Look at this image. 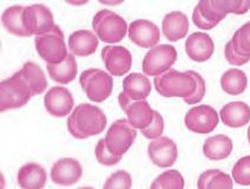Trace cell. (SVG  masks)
I'll use <instances>...</instances> for the list:
<instances>
[{
	"label": "cell",
	"instance_id": "cell-1",
	"mask_svg": "<svg viewBox=\"0 0 250 189\" xmlns=\"http://www.w3.org/2000/svg\"><path fill=\"white\" fill-rule=\"evenodd\" d=\"M106 123V116L101 108L89 103H82L73 109L67 118V129L75 139L86 140L103 133Z\"/></svg>",
	"mask_w": 250,
	"mask_h": 189
},
{
	"label": "cell",
	"instance_id": "cell-2",
	"mask_svg": "<svg viewBox=\"0 0 250 189\" xmlns=\"http://www.w3.org/2000/svg\"><path fill=\"white\" fill-rule=\"evenodd\" d=\"M153 85L156 91L162 97L167 98H189L195 93L197 88V82L190 71L181 72V71L170 69L166 73L153 78Z\"/></svg>",
	"mask_w": 250,
	"mask_h": 189
},
{
	"label": "cell",
	"instance_id": "cell-3",
	"mask_svg": "<svg viewBox=\"0 0 250 189\" xmlns=\"http://www.w3.org/2000/svg\"><path fill=\"white\" fill-rule=\"evenodd\" d=\"M32 97L33 94L30 85L27 84L21 70L0 83V110L1 113L24 107Z\"/></svg>",
	"mask_w": 250,
	"mask_h": 189
},
{
	"label": "cell",
	"instance_id": "cell-4",
	"mask_svg": "<svg viewBox=\"0 0 250 189\" xmlns=\"http://www.w3.org/2000/svg\"><path fill=\"white\" fill-rule=\"evenodd\" d=\"M92 28L101 42L115 44L123 41L127 34V23L123 17L111 10H101L92 19Z\"/></svg>",
	"mask_w": 250,
	"mask_h": 189
},
{
	"label": "cell",
	"instance_id": "cell-5",
	"mask_svg": "<svg viewBox=\"0 0 250 189\" xmlns=\"http://www.w3.org/2000/svg\"><path fill=\"white\" fill-rule=\"evenodd\" d=\"M79 84L87 98L93 103L106 101L113 90L111 74L96 68L83 71L79 76Z\"/></svg>",
	"mask_w": 250,
	"mask_h": 189
},
{
	"label": "cell",
	"instance_id": "cell-6",
	"mask_svg": "<svg viewBox=\"0 0 250 189\" xmlns=\"http://www.w3.org/2000/svg\"><path fill=\"white\" fill-rule=\"evenodd\" d=\"M35 47L41 58L47 64H62L69 56L64 41V32L58 25H56L51 32L36 37Z\"/></svg>",
	"mask_w": 250,
	"mask_h": 189
},
{
	"label": "cell",
	"instance_id": "cell-7",
	"mask_svg": "<svg viewBox=\"0 0 250 189\" xmlns=\"http://www.w3.org/2000/svg\"><path fill=\"white\" fill-rule=\"evenodd\" d=\"M177 61V50L172 45L162 44L150 48L144 56L142 69L146 76L155 77L166 73Z\"/></svg>",
	"mask_w": 250,
	"mask_h": 189
},
{
	"label": "cell",
	"instance_id": "cell-8",
	"mask_svg": "<svg viewBox=\"0 0 250 189\" xmlns=\"http://www.w3.org/2000/svg\"><path fill=\"white\" fill-rule=\"evenodd\" d=\"M137 137V130L130 125L127 119H117L110 125L105 136V143L110 153L115 156L123 157L129 151Z\"/></svg>",
	"mask_w": 250,
	"mask_h": 189
},
{
	"label": "cell",
	"instance_id": "cell-9",
	"mask_svg": "<svg viewBox=\"0 0 250 189\" xmlns=\"http://www.w3.org/2000/svg\"><path fill=\"white\" fill-rule=\"evenodd\" d=\"M22 23L30 36H42L51 32L56 26L53 13L42 4H33L22 10Z\"/></svg>",
	"mask_w": 250,
	"mask_h": 189
},
{
	"label": "cell",
	"instance_id": "cell-10",
	"mask_svg": "<svg viewBox=\"0 0 250 189\" xmlns=\"http://www.w3.org/2000/svg\"><path fill=\"white\" fill-rule=\"evenodd\" d=\"M220 115L210 105H195L190 109L184 117V124L191 133L209 134L218 125Z\"/></svg>",
	"mask_w": 250,
	"mask_h": 189
},
{
	"label": "cell",
	"instance_id": "cell-11",
	"mask_svg": "<svg viewBox=\"0 0 250 189\" xmlns=\"http://www.w3.org/2000/svg\"><path fill=\"white\" fill-rule=\"evenodd\" d=\"M118 103L126 115L127 122L136 130H144L152 123L155 110L146 101H131L124 93H121Z\"/></svg>",
	"mask_w": 250,
	"mask_h": 189
},
{
	"label": "cell",
	"instance_id": "cell-12",
	"mask_svg": "<svg viewBox=\"0 0 250 189\" xmlns=\"http://www.w3.org/2000/svg\"><path fill=\"white\" fill-rule=\"evenodd\" d=\"M101 56L107 72L111 76L122 77L131 69L132 54L125 47L106 45L102 50Z\"/></svg>",
	"mask_w": 250,
	"mask_h": 189
},
{
	"label": "cell",
	"instance_id": "cell-13",
	"mask_svg": "<svg viewBox=\"0 0 250 189\" xmlns=\"http://www.w3.org/2000/svg\"><path fill=\"white\" fill-rule=\"evenodd\" d=\"M44 107L53 117H65L71 115L75 107V98L69 89L65 87L51 88L44 96Z\"/></svg>",
	"mask_w": 250,
	"mask_h": 189
},
{
	"label": "cell",
	"instance_id": "cell-14",
	"mask_svg": "<svg viewBox=\"0 0 250 189\" xmlns=\"http://www.w3.org/2000/svg\"><path fill=\"white\" fill-rule=\"evenodd\" d=\"M150 161L160 168H170L175 165L178 157L177 144L167 136L152 140L147 147Z\"/></svg>",
	"mask_w": 250,
	"mask_h": 189
},
{
	"label": "cell",
	"instance_id": "cell-15",
	"mask_svg": "<svg viewBox=\"0 0 250 189\" xmlns=\"http://www.w3.org/2000/svg\"><path fill=\"white\" fill-rule=\"evenodd\" d=\"M129 38L133 44L142 48L157 47L161 39V32L157 25L146 19H138L129 25Z\"/></svg>",
	"mask_w": 250,
	"mask_h": 189
},
{
	"label": "cell",
	"instance_id": "cell-16",
	"mask_svg": "<svg viewBox=\"0 0 250 189\" xmlns=\"http://www.w3.org/2000/svg\"><path fill=\"white\" fill-rule=\"evenodd\" d=\"M51 180L58 186L70 187L83 176V168L79 161L71 157L58 160L51 168Z\"/></svg>",
	"mask_w": 250,
	"mask_h": 189
},
{
	"label": "cell",
	"instance_id": "cell-17",
	"mask_svg": "<svg viewBox=\"0 0 250 189\" xmlns=\"http://www.w3.org/2000/svg\"><path fill=\"white\" fill-rule=\"evenodd\" d=\"M215 51L211 37L204 32H194L186 41V52L191 61L203 63L209 61Z\"/></svg>",
	"mask_w": 250,
	"mask_h": 189
},
{
	"label": "cell",
	"instance_id": "cell-18",
	"mask_svg": "<svg viewBox=\"0 0 250 189\" xmlns=\"http://www.w3.org/2000/svg\"><path fill=\"white\" fill-rule=\"evenodd\" d=\"M17 181L21 189H44L47 174L39 163L28 162L18 170Z\"/></svg>",
	"mask_w": 250,
	"mask_h": 189
},
{
	"label": "cell",
	"instance_id": "cell-19",
	"mask_svg": "<svg viewBox=\"0 0 250 189\" xmlns=\"http://www.w3.org/2000/svg\"><path fill=\"white\" fill-rule=\"evenodd\" d=\"M189 31L188 17L181 11H172L166 14L162 21V32L169 42H178L186 38Z\"/></svg>",
	"mask_w": 250,
	"mask_h": 189
},
{
	"label": "cell",
	"instance_id": "cell-20",
	"mask_svg": "<svg viewBox=\"0 0 250 189\" xmlns=\"http://www.w3.org/2000/svg\"><path fill=\"white\" fill-rule=\"evenodd\" d=\"M98 44V37L90 30L75 31L69 37V48L73 56H91L97 51Z\"/></svg>",
	"mask_w": 250,
	"mask_h": 189
},
{
	"label": "cell",
	"instance_id": "cell-21",
	"mask_svg": "<svg viewBox=\"0 0 250 189\" xmlns=\"http://www.w3.org/2000/svg\"><path fill=\"white\" fill-rule=\"evenodd\" d=\"M221 121L229 128H241L250 122V107L244 102H230L221 109Z\"/></svg>",
	"mask_w": 250,
	"mask_h": 189
},
{
	"label": "cell",
	"instance_id": "cell-22",
	"mask_svg": "<svg viewBox=\"0 0 250 189\" xmlns=\"http://www.w3.org/2000/svg\"><path fill=\"white\" fill-rule=\"evenodd\" d=\"M151 89V82L144 73H129L123 81V93L131 101H146Z\"/></svg>",
	"mask_w": 250,
	"mask_h": 189
},
{
	"label": "cell",
	"instance_id": "cell-23",
	"mask_svg": "<svg viewBox=\"0 0 250 189\" xmlns=\"http://www.w3.org/2000/svg\"><path fill=\"white\" fill-rule=\"evenodd\" d=\"M232 148H234V144H232L231 139L222 134H218L206 140L203 144V154L210 161H221L230 156Z\"/></svg>",
	"mask_w": 250,
	"mask_h": 189
},
{
	"label": "cell",
	"instance_id": "cell-24",
	"mask_svg": "<svg viewBox=\"0 0 250 189\" xmlns=\"http://www.w3.org/2000/svg\"><path fill=\"white\" fill-rule=\"evenodd\" d=\"M46 70L53 82L59 83V84H62V85H66L72 82L77 77V73H78L77 61L72 53H69L67 58L65 59L62 64H58V65L47 64Z\"/></svg>",
	"mask_w": 250,
	"mask_h": 189
},
{
	"label": "cell",
	"instance_id": "cell-25",
	"mask_svg": "<svg viewBox=\"0 0 250 189\" xmlns=\"http://www.w3.org/2000/svg\"><path fill=\"white\" fill-rule=\"evenodd\" d=\"M248 85V78L240 69H229L221 76V88L230 96H238L244 93Z\"/></svg>",
	"mask_w": 250,
	"mask_h": 189
},
{
	"label": "cell",
	"instance_id": "cell-26",
	"mask_svg": "<svg viewBox=\"0 0 250 189\" xmlns=\"http://www.w3.org/2000/svg\"><path fill=\"white\" fill-rule=\"evenodd\" d=\"M22 10L24 6L21 5H14V6L7 7L2 12L1 22L4 27L6 28L10 33L17 37H31L22 23Z\"/></svg>",
	"mask_w": 250,
	"mask_h": 189
},
{
	"label": "cell",
	"instance_id": "cell-27",
	"mask_svg": "<svg viewBox=\"0 0 250 189\" xmlns=\"http://www.w3.org/2000/svg\"><path fill=\"white\" fill-rule=\"evenodd\" d=\"M22 76L26 79L27 84L30 85L33 96L41 94L46 90L47 79L45 77L44 71L38 64L33 62H26L21 69Z\"/></svg>",
	"mask_w": 250,
	"mask_h": 189
},
{
	"label": "cell",
	"instance_id": "cell-28",
	"mask_svg": "<svg viewBox=\"0 0 250 189\" xmlns=\"http://www.w3.org/2000/svg\"><path fill=\"white\" fill-rule=\"evenodd\" d=\"M184 177L176 169L162 173L150 186V189H184Z\"/></svg>",
	"mask_w": 250,
	"mask_h": 189
},
{
	"label": "cell",
	"instance_id": "cell-29",
	"mask_svg": "<svg viewBox=\"0 0 250 189\" xmlns=\"http://www.w3.org/2000/svg\"><path fill=\"white\" fill-rule=\"evenodd\" d=\"M235 50L241 56L250 57V22L242 25L231 39Z\"/></svg>",
	"mask_w": 250,
	"mask_h": 189
},
{
	"label": "cell",
	"instance_id": "cell-30",
	"mask_svg": "<svg viewBox=\"0 0 250 189\" xmlns=\"http://www.w3.org/2000/svg\"><path fill=\"white\" fill-rule=\"evenodd\" d=\"M215 7L224 14H246L250 10L249 0H211Z\"/></svg>",
	"mask_w": 250,
	"mask_h": 189
},
{
	"label": "cell",
	"instance_id": "cell-31",
	"mask_svg": "<svg viewBox=\"0 0 250 189\" xmlns=\"http://www.w3.org/2000/svg\"><path fill=\"white\" fill-rule=\"evenodd\" d=\"M232 180L240 186H250V155L244 156L235 163L231 170Z\"/></svg>",
	"mask_w": 250,
	"mask_h": 189
},
{
	"label": "cell",
	"instance_id": "cell-32",
	"mask_svg": "<svg viewBox=\"0 0 250 189\" xmlns=\"http://www.w3.org/2000/svg\"><path fill=\"white\" fill-rule=\"evenodd\" d=\"M131 175L125 170H117L107 177L103 189H131Z\"/></svg>",
	"mask_w": 250,
	"mask_h": 189
},
{
	"label": "cell",
	"instance_id": "cell-33",
	"mask_svg": "<svg viewBox=\"0 0 250 189\" xmlns=\"http://www.w3.org/2000/svg\"><path fill=\"white\" fill-rule=\"evenodd\" d=\"M95 155L97 161L101 163L102 165H105V167H112V165H118L122 160L121 156H115L110 153L104 139L99 140L97 144H96Z\"/></svg>",
	"mask_w": 250,
	"mask_h": 189
},
{
	"label": "cell",
	"instance_id": "cell-34",
	"mask_svg": "<svg viewBox=\"0 0 250 189\" xmlns=\"http://www.w3.org/2000/svg\"><path fill=\"white\" fill-rule=\"evenodd\" d=\"M200 10V12L207 21L211 22V23H216V24H220L221 22L226 18V14L223 12H221L217 7L214 6L211 0H201L198 1V4L196 5Z\"/></svg>",
	"mask_w": 250,
	"mask_h": 189
},
{
	"label": "cell",
	"instance_id": "cell-35",
	"mask_svg": "<svg viewBox=\"0 0 250 189\" xmlns=\"http://www.w3.org/2000/svg\"><path fill=\"white\" fill-rule=\"evenodd\" d=\"M164 131V118L158 111L155 110L153 114V121L151 124L149 125L146 129L142 130V135H143L147 140H156L160 139Z\"/></svg>",
	"mask_w": 250,
	"mask_h": 189
},
{
	"label": "cell",
	"instance_id": "cell-36",
	"mask_svg": "<svg viewBox=\"0 0 250 189\" xmlns=\"http://www.w3.org/2000/svg\"><path fill=\"white\" fill-rule=\"evenodd\" d=\"M189 71L190 73L195 77L196 82H197V88H196L195 93L192 94V96H190L189 98L183 99V101L186 102V104L194 105V104H198V103L204 98V96H206V81H204L203 77H202L198 72H196V71H192V70H189Z\"/></svg>",
	"mask_w": 250,
	"mask_h": 189
},
{
	"label": "cell",
	"instance_id": "cell-37",
	"mask_svg": "<svg viewBox=\"0 0 250 189\" xmlns=\"http://www.w3.org/2000/svg\"><path fill=\"white\" fill-rule=\"evenodd\" d=\"M232 177L229 174L218 170V173L210 180L207 189H234Z\"/></svg>",
	"mask_w": 250,
	"mask_h": 189
},
{
	"label": "cell",
	"instance_id": "cell-38",
	"mask_svg": "<svg viewBox=\"0 0 250 189\" xmlns=\"http://www.w3.org/2000/svg\"><path fill=\"white\" fill-rule=\"evenodd\" d=\"M224 56H226V59L229 64L235 65V67H242L250 61V57L241 56L240 53L236 52L231 41H229L224 47Z\"/></svg>",
	"mask_w": 250,
	"mask_h": 189
},
{
	"label": "cell",
	"instance_id": "cell-39",
	"mask_svg": "<svg viewBox=\"0 0 250 189\" xmlns=\"http://www.w3.org/2000/svg\"><path fill=\"white\" fill-rule=\"evenodd\" d=\"M192 22H194V24L198 28H201V30H204V31L211 30V28H214L215 26H217L218 25V24H216V23H211V22L207 21V19L201 14L200 10H198L197 6L195 7L194 12H192Z\"/></svg>",
	"mask_w": 250,
	"mask_h": 189
},
{
	"label": "cell",
	"instance_id": "cell-40",
	"mask_svg": "<svg viewBox=\"0 0 250 189\" xmlns=\"http://www.w3.org/2000/svg\"><path fill=\"white\" fill-rule=\"evenodd\" d=\"M218 173V169H209L202 173L197 180V188L198 189H207V186L210 182V180Z\"/></svg>",
	"mask_w": 250,
	"mask_h": 189
},
{
	"label": "cell",
	"instance_id": "cell-41",
	"mask_svg": "<svg viewBox=\"0 0 250 189\" xmlns=\"http://www.w3.org/2000/svg\"><path fill=\"white\" fill-rule=\"evenodd\" d=\"M101 4H105V5H118L121 4V0H117V1H105V0H99Z\"/></svg>",
	"mask_w": 250,
	"mask_h": 189
},
{
	"label": "cell",
	"instance_id": "cell-42",
	"mask_svg": "<svg viewBox=\"0 0 250 189\" xmlns=\"http://www.w3.org/2000/svg\"><path fill=\"white\" fill-rule=\"evenodd\" d=\"M67 2L72 5H83V4H86L87 1H67Z\"/></svg>",
	"mask_w": 250,
	"mask_h": 189
},
{
	"label": "cell",
	"instance_id": "cell-43",
	"mask_svg": "<svg viewBox=\"0 0 250 189\" xmlns=\"http://www.w3.org/2000/svg\"><path fill=\"white\" fill-rule=\"evenodd\" d=\"M248 141H249V144H250V127L248 128Z\"/></svg>",
	"mask_w": 250,
	"mask_h": 189
},
{
	"label": "cell",
	"instance_id": "cell-44",
	"mask_svg": "<svg viewBox=\"0 0 250 189\" xmlns=\"http://www.w3.org/2000/svg\"><path fill=\"white\" fill-rule=\"evenodd\" d=\"M78 189H95V188H92V187H81V188H78Z\"/></svg>",
	"mask_w": 250,
	"mask_h": 189
}]
</instances>
